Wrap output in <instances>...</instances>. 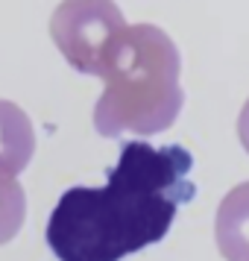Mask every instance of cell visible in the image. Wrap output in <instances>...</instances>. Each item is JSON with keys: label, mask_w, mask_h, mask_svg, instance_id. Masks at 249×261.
Masks as SVG:
<instances>
[{"label": "cell", "mask_w": 249, "mask_h": 261, "mask_svg": "<svg viewBox=\"0 0 249 261\" xmlns=\"http://www.w3.org/2000/svg\"><path fill=\"white\" fill-rule=\"evenodd\" d=\"M193 155L179 147L126 141L106 185H73L47 220V247L59 261H120L153 247L193 200Z\"/></svg>", "instance_id": "cell-1"}, {"label": "cell", "mask_w": 249, "mask_h": 261, "mask_svg": "<svg viewBox=\"0 0 249 261\" xmlns=\"http://www.w3.org/2000/svg\"><path fill=\"white\" fill-rule=\"evenodd\" d=\"M182 56L173 38L155 24H126L108 47L94 106V126L106 138L155 135L176 123L185 91L179 83Z\"/></svg>", "instance_id": "cell-2"}, {"label": "cell", "mask_w": 249, "mask_h": 261, "mask_svg": "<svg viewBox=\"0 0 249 261\" xmlns=\"http://www.w3.org/2000/svg\"><path fill=\"white\" fill-rule=\"evenodd\" d=\"M126 27L115 0H62L50 15V38L79 73L100 76L112 41Z\"/></svg>", "instance_id": "cell-3"}, {"label": "cell", "mask_w": 249, "mask_h": 261, "mask_svg": "<svg viewBox=\"0 0 249 261\" xmlns=\"http://www.w3.org/2000/svg\"><path fill=\"white\" fill-rule=\"evenodd\" d=\"M214 235L226 261H249V182L223 197L214 220Z\"/></svg>", "instance_id": "cell-4"}, {"label": "cell", "mask_w": 249, "mask_h": 261, "mask_svg": "<svg viewBox=\"0 0 249 261\" xmlns=\"http://www.w3.org/2000/svg\"><path fill=\"white\" fill-rule=\"evenodd\" d=\"M36 153V129L21 106L0 100V173L18 176Z\"/></svg>", "instance_id": "cell-5"}, {"label": "cell", "mask_w": 249, "mask_h": 261, "mask_svg": "<svg viewBox=\"0 0 249 261\" xmlns=\"http://www.w3.org/2000/svg\"><path fill=\"white\" fill-rule=\"evenodd\" d=\"M26 217V197L18 179L9 173H0V244H9Z\"/></svg>", "instance_id": "cell-6"}, {"label": "cell", "mask_w": 249, "mask_h": 261, "mask_svg": "<svg viewBox=\"0 0 249 261\" xmlns=\"http://www.w3.org/2000/svg\"><path fill=\"white\" fill-rule=\"evenodd\" d=\"M237 138H240V144H243V150L249 153V100L243 103L240 115H237Z\"/></svg>", "instance_id": "cell-7"}]
</instances>
